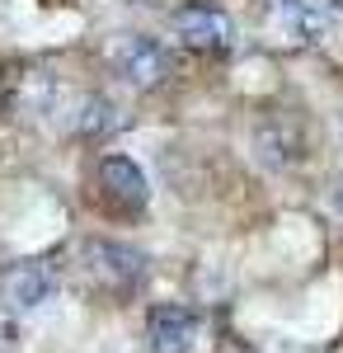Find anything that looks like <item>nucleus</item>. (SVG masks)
Masks as SVG:
<instances>
[{
    "instance_id": "nucleus-1",
    "label": "nucleus",
    "mask_w": 343,
    "mask_h": 353,
    "mask_svg": "<svg viewBox=\"0 0 343 353\" xmlns=\"http://www.w3.org/2000/svg\"><path fill=\"white\" fill-rule=\"evenodd\" d=\"M76 264H80V278L90 288L108 292V297H127L146 278V254L136 245L108 241V236H85L76 245Z\"/></svg>"
},
{
    "instance_id": "nucleus-2",
    "label": "nucleus",
    "mask_w": 343,
    "mask_h": 353,
    "mask_svg": "<svg viewBox=\"0 0 343 353\" xmlns=\"http://www.w3.org/2000/svg\"><path fill=\"white\" fill-rule=\"evenodd\" d=\"M94 189H99V208L118 221H132L146 212V174L136 170L132 156H104L99 170H94Z\"/></svg>"
},
{
    "instance_id": "nucleus-3",
    "label": "nucleus",
    "mask_w": 343,
    "mask_h": 353,
    "mask_svg": "<svg viewBox=\"0 0 343 353\" xmlns=\"http://www.w3.org/2000/svg\"><path fill=\"white\" fill-rule=\"evenodd\" d=\"M174 38L188 52H231L236 48V24L216 5H184V10H174Z\"/></svg>"
},
{
    "instance_id": "nucleus-4",
    "label": "nucleus",
    "mask_w": 343,
    "mask_h": 353,
    "mask_svg": "<svg viewBox=\"0 0 343 353\" xmlns=\"http://www.w3.org/2000/svg\"><path fill=\"white\" fill-rule=\"evenodd\" d=\"M113 66H118V76L136 90H151L169 76V52L160 48L156 38H123L118 48H113Z\"/></svg>"
},
{
    "instance_id": "nucleus-5",
    "label": "nucleus",
    "mask_w": 343,
    "mask_h": 353,
    "mask_svg": "<svg viewBox=\"0 0 343 353\" xmlns=\"http://www.w3.org/2000/svg\"><path fill=\"white\" fill-rule=\"evenodd\" d=\"M146 339H151V353H188L198 339V316L184 301H160L146 311Z\"/></svg>"
},
{
    "instance_id": "nucleus-6",
    "label": "nucleus",
    "mask_w": 343,
    "mask_h": 353,
    "mask_svg": "<svg viewBox=\"0 0 343 353\" xmlns=\"http://www.w3.org/2000/svg\"><path fill=\"white\" fill-rule=\"evenodd\" d=\"M254 146H259V161L273 165V170L306 156V137H301V128L287 123V118H278V113H268L264 123L254 128Z\"/></svg>"
},
{
    "instance_id": "nucleus-7",
    "label": "nucleus",
    "mask_w": 343,
    "mask_h": 353,
    "mask_svg": "<svg viewBox=\"0 0 343 353\" xmlns=\"http://www.w3.org/2000/svg\"><path fill=\"white\" fill-rule=\"evenodd\" d=\"M56 278L52 269H43V264H19V269L5 273V297L14 301L19 311H28V306H43V301L52 297Z\"/></svg>"
},
{
    "instance_id": "nucleus-8",
    "label": "nucleus",
    "mask_w": 343,
    "mask_h": 353,
    "mask_svg": "<svg viewBox=\"0 0 343 353\" xmlns=\"http://www.w3.org/2000/svg\"><path fill=\"white\" fill-rule=\"evenodd\" d=\"M113 123H118V113H113L108 99H99V94L80 99V109H76V132L80 137H104Z\"/></svg>"
},
{
    "instance_id": "nucleus-9",
    "label": "nucleus",
    "mask_w": 343,
    "mask_h": 353,
    "mask_svg": "<svg viewBox=\"0 0 343 353\" xmlns=\"http://www.w3.org/2000/svg\"><path fill=\"white\" fill-rule=\"evenodd\" d=\"M329 14H334V0H291L296 28H320V24H329Z\"/></svg>"
},
{
    "instance_id": "nucleus-10",
    "label": "nucleus",
    "mask_w": 343,
    "mask_h": 353,
    "mask_svg": "<svg viewBox=\"0 0 343 353\" xmlns=\"http://www.w3.org/2000/svg\"><path fill=\"white\" fill-rule=\"evenodd\" d=\"M339 212H343V193H339Z\"/></svg>"
}]
</instances>
